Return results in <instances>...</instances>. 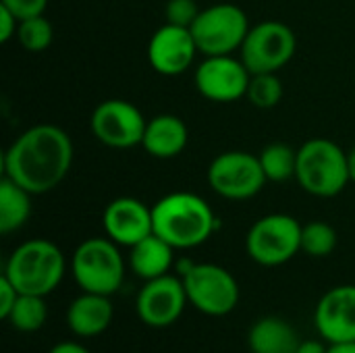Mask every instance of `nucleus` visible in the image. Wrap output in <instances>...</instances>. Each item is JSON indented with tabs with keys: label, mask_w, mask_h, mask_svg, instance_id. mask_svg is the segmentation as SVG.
Instances as JSON below:
<instances>
[{
	"label": "nucleus",
	"mask_w": 355,
	"mask_h": 353,
	"mask_svg": "<svg viewBox=\"0 0 355 353\" xmlns=\"http://www.w3.org/2000/svg\"><path fill=\"white\" fill-rule=\"evenodd\" d=\"M245 252L260 266H281L302 252V225L289 214H266L250 227Z\"/></svg>",
	"instance_id": "8"
},
{
	"label": "nucleus",
	"mask_w": 355,
	"mask_h": 353,
	"mask_svg": "<svg viewBox=\"0 0 355 353\" xmlns=\"http://www.w3.org/2000/svg\"><path fill=\"white\" fill-rule=\"evenodd\" d=\"M283 81L277 73H252L245 98L262 110L275 108L283 100Z\"/></svg>",
	"instance_id": "25"
},
{
	"label": "nucleus",
	"mask_w": 355,
	"mask_h": 353,
	"mask_svg": "<svg viewBox=\"0 0 355 353\" xmlns=\"http://www.w3.org/2000/svg\"><path fill=\"white\" fill-rule=\"evenodd\" d=\"M189 304L185 285L181 277L164 275L152 281H146L141 291L137 293V316L146 327L152 329H166L175 325Z\"/></svg>",
	"instance_id": "13"
},
{
	"label": "nucleus",
	"mask_w": 355,
	"mask_h": 353,
	"mask_svg": "<svg viewBox=\"0 0 355 353\" xmlns=\"http://www.w3.org/2000/svg\"><path fill=\"white\" fill-rule=\"evenodd\" d=\"M129 250H131L129 252V266L144 281L164 277L173 268L175 248L171 243H166L162 237H158L156 233L137 241Z\"/></svg>",
	"instance_id": "19"
},
{
	"label": "nucleus",
	"mask_w": 355,
	"mask_h": 353,
	"mask_svg": "<svg viewBox=\"0 0 355 353\" xmlns=\"http://www.w3.org/2000/svg\"><path fill=\"white\" fill-rule=\"evenodd\" d=\"M2 6H6L12 15H17L19 21L35 17V15H44L48 0H0Z\"/></svg>",
	"instance_id": "28"
},
{
	"label": "nucleus",
	"mask_w": 355,
	"mask_h": 353,
	"mask_svg": "<svg viewBox=\"0 0 355 353\" xmlns=\"http://www.w3.org/2000/svg\"><path fill=\"white\" fill-rule=\"evenodd\" d=\"M114 318L110 295L100 293H87L83 291L79 298H75L67 310V325L71 333L83 339H92L102 335Z\"/></svg>",
	"instance_id": "17"
},
{
	"label": "nucleus",
	"mask_w": 355,
	"mask_h": 353,
	"mask_svg": "<svg viewBox=\"0 0 355 353\" xmlns=\"http://www.w3.org/2000/svg\"><path fill=\"white\" fill-rule=\"evenodd\" d=\"M146 125H148V119L141 114V110L121 98L100 102L94 108L92 119H89L94 137L100 144L114 148V150L141 146Z\"/></svg>",
	"instance_id": "11"
},
{
	"label": "nucleus",
	"mask_w": 355,
	"mask_h": 353,
	"mask_svg": "<svg viewBox=\"0 0 355 353\" xmlns=\"http://www.w3.org/2000/svg\"><path fill=\"white\" fill-rule=\"evenodd\" d=\"M252 73L241 58L233 54L204 56L196 69V87L198 92L212 102L229 104L245 98Z\"/></svg>",
	"instance_id": "12"
},
{
	"label": "nucleus",
	"mask_w": 355,
	"mask_h": 353,
	"mask_svg": "<svg viewBox=\"0 0 355 353\" xmlns=\"http://www.w3.org/2000/svg\"><path fill=\"white\" fill-rule=\"evenodd\" d=\"M337 248V231L324 221L302 225V252L312 258L331 256Z\"/></svg>",
	"instance_id": "24"
},
{
	"label": "nucleus",
	"mask_w": 355,
	"mask_h": 353,
	"mask_svg": "<svg viewBox=\"0 0 355 353\" xmlns=\"http://www.w3.org/2000/svg\"><path fill=\"white\" fill-rule=\"evenodd\" d=\"M198 44L189 27L164 23L154 31L148 44V60L152 69L164 77H177L185 73L198 54Z\"/></svg>",
	"instance_id": "14"
},
{
	"label": "nucleus",
	"mask_w": 355,
	"mask_h": 353,
	"mask_svg": "<svg viewBox=\"0 0 355 353\" xmlns=\"http://www.w3.org/2000/svg\"><path fill=\"white\" fill-rule=\"evenodd\" d=\"M189 131L183 119L177 114H156L148 121L141 148L160 160H168L179 156L187 148Z\"/></svg>",
	"instance_id": "18"
},
{
	"label": "nucleus",
	"mask_w": 355,
	"mask_h": 353,
	"mask_svg": "<svg viewBox=\"0 0 355 353\" xmlns=\"http://www.w3.org/2000/svg\"><path fill=\"white\" fill-rule=\"evenodd\" d=\"M206 179L214 193L233 202H243L258 196L268 181L258 156L243 150L218 154L210 162Z\"/></svg>",
	"instance_id": "9"
},
{
	"label": "nucleus",
	"mask_w": 355,
	"mask_h": 353,
	"mask_svg": "<svg viewBox=\"0 0 355 353\" xmlns=\"http://www.w3.org/2000/svg\"><path fill=\"white\" fill-rule=\"evenodd\" d=\"M48 353H89V350L83 347L81 343H75V341H60Z\"/></svg>",
	"instance_id": "32"
},
{
	"label": "nucleus",
	"mask_w": 355,
	"mask_h": 353,
	"mask_svg": "<svg viewBox=\"0 0 355 353\" xmlns=\"http://www.w3.org/2000/svg\"><path fill=\"white\" fill-rule=\"evenodd\" d=\"M295 48L297 40L289 25L262 21L250 27L239 48V58L250 73H279L293 58Z\"/></svg>",
	"instance_id": "10"
},
{
	"label": "nucleus",
	"mask_w": 355,
	"mask_h": 353,
	"mask_svg": "<svg viewBox=\"0 0 355 353\" xmlns=\"http://www.w3.org/2000/svg\"><path fill=\"white\" fill-rule=\"evenodd\" d=\"M17 300H19L17 287L2 275L0 277V318L2 320L10 314V310H12V306H15Z\"/></svg>",
	"instance_id": "29"
},
{
	"label": "nucleus",
	"mask_w": 355,
	"mask_h": 353,
	"mask_svg": "<svg viewBox=\"0 0 355 353\" xmlns=\"http://www.w3.org/2000/svg\"><path fill=\"white\" fill-rule=\"evenodd\" d=\"M106 237L119 246L131 248L137 241L154 233L152 208L137 198H116L112 200L102 216Z\"/></svg>",
	"instance_id": "16"
},
{
	"label": "nucleus",
	"mask_w": 355,
	"mask_h": 353,
	"mask_svg": "<svg viewBox=\"0 0 355 353\" xmlns=\"http://www.w3.org/2000/svg\"><path fill=\"white\" fill-rule=\"evenodd\" d=\"M347 166H349V179L355 183V146L347 152Z\"/></svg>",
	"instance_id": "34"
},
{
	"label": "nucleus",
	"mask_w": 355,
	"mask_h": 353,
	"mask_svg": "<svg viewBox=\"0 0 355 353\" xmlns=\"http://www.w3.org/2000/svg\"><path fill=\"white\" fill-rule=\"evenodd\" d=\"M329 353H355L354 343H329Z\"/></svg>",
	"instance_id": "33"
},
{
	"label": "nucleus",
	"mask_w": 355,
	"mask_h": 353,
	"mask_svg": "<svg viewBox=\"0 0 355 353\" xmlns=\"http://www.w3.org/2000/svg\"><path fill=\"white\" fill-rule=\"evenodd\" d=\"M17 29H19L17 15H12L6 6L0 4V42L6 44L12 37H17Z\"/></svg>",
	"instance_id": "30"
},
{
	"label": "nucleus",
	"mask_w": 355,
	"mask_h": 353,
	"mask_svg": "<svg viewBox=\"0 0 355 353\" xmlns=\"http://www.w3.org/2000/svg\"><path fill=\"white\" fill-rule=\"evenodd\" d=\"M154 233L175 250H191L206 243L214 229L216 216L210 204L191 191H173L152 206Z\"/></svg>",
	"instance_id": "2"
},
{
	"label": "nucleus",
	"mask_w": 355,
	"mask_h": 353,
	"mask_svg": "<svg viewBox=\"0 0 355 353\" xmlns=\"http://www.w3.org/2000/svg\"><path fill=\"white\" fill-rule=\"evenodd\" d=\"M302 339L295 329L277 316L256 320L248 333V347L252 353H297Z\"/></svg>",
	"instance_id": "20"
},
{
	"label": "nucleus",
	"mask_w": 355,
	"mask_h": 353,
	"mask_svg": "<svg viewBox=\"0 0 355 353\" xmlns=\"http://www.w3.org/2000/svg\"><path fill=\"white\" fill-rule=\"evenodd\" d=\"M67 260L60 248L48 239L23 241L6 260L4 277L27 295H50L62 281Z\"/></svg>",
	"instance_id": "3"
},
{
	"label": "nucleus",
	"mask_w": 355,
	"mask_h": 353,
	"mask_svg": "<svg viewBox=\"0 0 355 353\" xmlns=\"http://www.w3.org/2000/svg\"><path fill=\"white\" fill-rule=\"evenodd\" d=\"M200 6L196 0H168L164 6V17L166 23L179 25V27H191L193 21L200 15Z\"/></svg>",
	"instance_id": "27"
},
{
	"label": "nucleus",
	"mask_w": 355,
	"mask_h": 353,
	"mask_svg": "<svg viewBox=\"0 0 355 353\" xmlns=\"http://www.w3.org/2000/svg\"><path fill=\"white\" fill-rule=\"evenodd\" d=\"M314 325L327 343H354L355 285H339L327 291L316 306Z\"/></svg>",
	"instance_id": "15"
},
{
	"label": "nucleus",
	"mask_w": 355,
	"mask_h": 353,
	"mask_svg": "<svg viewBox=\"0 0 355 353\" xmlns=\"http://www.w3.org/2000/svg\"><path fill=\"white\" fill-rule=\"evenodd\" d=\"M189 304L206 316H227L239 304L237 279L210 262H185L179 266Z\"/></svg>",
	"instance_id": "6"
},
{
	"label": "nucleus",
	"mask_w": 355,
	"mask_h": 353,
	"mask_svg": "<svg viewBox=\"0 0 355 353\" xmlns=\"http://www.w3.org/2000/svg\"><path fill=\"white\" fill-rule=\"evenodd\" d=\"M295 179L304 191L316 198H335L349 185L347 152L327 139L314 137L297 150Z\"/></svg>",
	"instance_id": "4"
},
{
	"label": "nucleus",
	"mask_w": 355,
	"mask_h": 353,
	"mask_svg": "<svg viewBox=\"0 0 355 353\" xmlns=\"http://www.w3.org/2000/svg\"><path fill=\"white\" fill-rule=\"evenodd\" d=\"M250 27L252 25L243 8L231 2H218L202 8L189 29L200 54L220 56L239 50Z\"/></svg>",
	"instance_id": "7"
},
{
	"label": "nucleus",
	"mask_w": 355,
	"mask_h": 353,
	"mask_svg": "<svg viewBox=\"0 0 355 353\" xmlns=\"http://www.w3.org/2000/svg\"><path fill=\"white\" fill-rule=\"evenodd\" d=\"M297 353H329V345H324V339H304L297 347Z\"/></svg>",
	"instance_id": "31"
},
{
	"label": "nucleus",
	"mask_w": 355,
	"mask_h": 353,
	"mask_svg": "<svg viewBox=\"0 0 355 353\" xmlns=\"http://www.w3.org/2000/svg\"><path fill=\"white\" fill-rule=\"evenodd\" d=\"M71 273L81 291L112 295L125 279V260L119 243L108 237H89L81 241L71 258Z\"/></svg>",
	"instance_id": "5"
},
{
	"label": "nucleus",
	"mask_w": 355,
	"mask_h": 353,
	"mask_svg": "<svg viewBox=\"0 0 355 353\" xmlns=\"http://www.w3.org/2000/svg\"><path fill=\"white\" fill-rule=\"evenodd\" d=\"M17 40L27 52H44L54 40V27L44 15L19 21Z\"/></svg>",
	"instance_id": "26"
},
{
	"label": "nucleus",
	"mask_w": 355,
	"mask_h": 353,
	"mask_svg": "<svg viewBox=\"0 0 355 353\" xmlns=\"http://www.w3.org/2000/svg\"><path fill=\"white\" fill-rule=\"evenodd\" d=\"M258 160H260V166H262L266 179L272 183H283V181H289L291 177H295L297 150L291 148L289 144H281V141L268 144L258 154Z\"/></svg>",
	"instance_id": "22"
},
{
	"label": "nucleus",
	"mask_w": 355,
	"mask_h": 353,
	"mask_svg": "<svg viewBox=\"0 0 355 353\" xmlns=\"http://www.w3.org/2000/svg\"><path fill=\"white\" fill-rule=\"evenodd\" d=\"M73 141L56 125H33L25 129L4 152V177L31 196L52 191L62 183L73 164Z\"/></svg>",
	"instance_id": "1"
},
{
	"label": "nucleus",
	"mask_w": 355,
	"mask_h": 353,
	"mask_svg": "<svg viewBox=\"0 0 355 353\" xmlns=\"http://www.w3.org/2000/svg\"><path fill=\"white\" fill-rule=\"evenodd\" d=\"M31 216V193L2 175L0 179V233L19 231Z\"/></svg>",
	"instance_id": "21"
},
{
	"label": "nucleus",
	"mask_w": 355,
	"mask_h": 353,
	"mask_svg": "<svg viewBox=\"0 0 355 353\" xmlns=\"http://www.w3.org/2000/svg\"><path fill=\"white\" fill-rule=\"evenodd\" d=\"M4 320L19 333H35V331H40L48 320L46 298L19 293V300L15 302L10 314Z\"/></svg>",
	"instance_id": "23"
}]
</instances>
